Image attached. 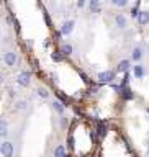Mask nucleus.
<instances>
[{"mask_svg": "<svg viewBox=\"0 0 149 157\" xmlns=\"http://www.w3.org/2000/svg\"><path fill=\"white\" fill-rule=\"evenodd\" d=\"M97 128L85 120H76L67 132L69 157H90L97 147Z\"/></svg>", "mask_w": 149, "mask_h": 157, "instance_id": "nucleus-1", "label": "nucleus"}, {"mask_svg": "<svg viewBox=\"0 0 149 157\" xmlns=\"http://www.w3.org/2000/svg\"><path fill=\"white\" fill-rule=\"evenodd\" d=\"M74 26H76V21H74V20H66V21H62V25H61V34H62V36H69V34L72 33Z\"/></svg>", "mask_w": 149, "mask_h": 157, "instance_id": "nucleus-2", "label": "nucleus"}, {"mask_svg": "<svg viewBox=\"0 0 149 157\" xmlns=\"http://www.w3.org/2000/svg\"><path fill=\"white\" fill-rule=\"evenodd\" d=\"M3 61H5V64H7L8 67H13L15 64H17V61H18L17 52H13V51H7V52L3 54Z\"/></svg>", "mask_w": 149, "mask_h": 157, "instance_id": "nucleus-3", "label": "nucleus"}, {"mask_svg": "<svg viewBox=\"0 0 149 157\" xmlns=\"http://www.w3.org/2000/svg\"><path fill=\"white\" fill-rule=\"evenodd\" d=\"M115 25L120 29H126L128 28V18L123 13H116L115 15Z\"/></svg>", "mask_w": 149, "mask_h": 157, "instance_id": "nucleus-4", "label": "nucleus"}, {"mask_svg": "<svg viewBox=\"0 0 149 157\" xmlns=\"http://www.w3.org/2000/svg\"><path fill=\"white\" fill-rule=\"evenodd\" d=\"M98 78H100V82H103V83H110V82H113V78H115V72L113 71H105V72H100L98 74Z\"/></svg>", "mask_w": 149, "mask_h": 157, "instance_id": "nucleus-5", "label": "nucleus"}, {"mask_svg": "<svg viewBox=\"0 0 149 157\" xmlns=\"http://www.w3.org/2000/svg\"><path fill=\"white\" fill-rule=\"evenodd\" d=\"M143 56H144V52H143V48L141 46L133 48V51H131V59H133V61H141Z\"/></svg>", "mask_w": 149, "mask_h": 157, "instance_id": "nucleus-6", "label": "nucleus"}, {"mask_svg": "<svg viewBox=\"0 0 149 157\" xmlns=\"http://www.w3.org/2000/svg\"><path fill=\"white\" fill-rule=\"evenodd\" d=\"M2 155L3 157H12L13 155V146L10 142H3L2 144Z\"/></svg>", "mask_w": 149, "mask_h": 157, "instance_id": "nucleus-7", "label": "nucleus"}, {"mask_svg": "<svg viewBox=\"0 0 149 157\" xmlns=\"http://www.w3.org/2000/svg\"><path fill=\"white\" fill-rule=\"evenodd\" d=\"M138 21H139L141 26H146V25H149V12H147V10H141L139 17H138Z\"/></svg>", "mask_w": 149, "mask_h": 157, "instance_id": "nucleus-8", "label": "nucleus"}, {"mask_svg": "<svg viewBox=\"0 0 149 157\" xmlns=\"http://www.w3.org/2000/svg\"><path fill=\"white\" fill-rule=\"evenodd\" d=\"M17 82L20 83V85H23V87H28V85H29V72L20 74L18 78H17Z\"/></svg>", "mask_w": 149, "mask_h": 157, "instance_id": "nucleus-9", "label": "nucleus"}, {"mask_svg": "<svg viewBox=\"0 0 149 157\" xmlns=\"http://www.w3.org/2000/svg\"><path fill=\"white\" fill-rule=\"evenodd\" d=\"M131 67V62L128 59H123V61L118 62V72H128Z\"/></svg>", "mask_w": 149, "mask_h": 157, "instance_id": "nucleus-10", "label": "nucleus"}, {"mask_svg": "<svg viewBox=\"0 0 149 157\" xmlns=\"http://www.w3.org/2000/svg\"><path fill=\"white\" fill-rule=\"evenodd\" d=\"M59 52H61L64 57L71 56V54L74 52V48H72V44H67V43H66V44H62V46H61V51H59Z\"/></svg>", "mask_w": 149, "mask_h": 157, "instance_id": "nucleus-11", "label": "nucleus"}, {"mask_svg": "<svg viewBox=\"0 0 149 157\" xmlns=\"http://www.w3.org/2000/svg\"><path fill=\"white\" fill-rule=\"evenodd\" d=\"M133 74H135L136 78H143V77H144V74H146V71H144V67H143L141 64H138V66L133 67Z\"/></svg>", "mask_w": 149, "mask_h": 157, "instance_id": "nucleus-12", "label": "nucleus"}, {"mask_svg": "<svg viewBox=\"0 0 149 157\" xmlns=\"http://www.w3.org/2000/svg\"><path fill=\"white\" fill-rule=\"evenodd\" d=\"M113 7H118V8H125L128 5V0H110Z\"/></svg>", "mask_w": 149, "mask_h": 157, "instance_id": "nucleus-13", "label": "nucleus"}, {"mask_svg": "<svg viewBox=\"0 0 149 157\" xmlns=\"http://www.w3.org/2000/svg\"><path fill=\"white\" fill-rule=\"evenodd\" d=\"M139 13H141V10H139V2H138L135 7L130 10V15H131L133 18H138V17H139Z\"/></svg>", "mask_w": 149, "mask_h": 157, "instance_id": "nucleus-14", "label": "nucleus"}, {"mask_svg": "<svg viewBox=\"0 0 149 157\" xmlns=\"http://www.w3.org/2000/svg\"><path fill=\"white\" fill-rule=\"evenodd\" d=\"M53 106H54V110H56L57 113H64V106H62V103H61V101H54V103H53Z\"/></svg>", "mask_w": 149, "mask_h": 157, "instance_id": "nucleus-15", "label": "nucleus"}, {"mask_svg": "<svg viewBox=\"0 0 149 157\" xmlns=\"http://www.w3.org/2000/svg\"><path fill=\"white\" fill-rule=\"evenodd\" d=\"M38 95H39V97H43V98H46L49 93H48L46 88H38Z\"/></svg>", "mask_w": 149, "mask_h": 157, "instance_id": "nucleus-16", "label": "nucleus"}, {"mask_svg": "<svg viewBox=\"0 0 149 157\" xmlns=\"http://www.w3.org/2000/svg\"><path fill=\"white\" fill-rule=\"evenodd\" d=\"M25 106H26V103H25V101H18L17 103V110H25Z\"/></svg>", "mask_w": 149, "mask_h": 157, "instance_id": "nucleus-17", "label": "nucleus"}, {"mask_svg": "<svg viewBox=\"0 0 149 157\" xmlns=\"http://www.w3.org/2000/svg\"><path fill=\"white\" fill-rule=\"evenodd\" d=\"M2 134L7 136V121H2Z\"/></svg>", "mask_w": 149, "mask_h": 157, "instance_id": "nucleus-18", "label": "nucleus"}, {"mask_svg": "<svg viewBox=\"0 0 149 157\" xmlns=\"http://www.w3.org/2000/svg\"><path fill=\"white\" fill-rule=\"evenodd\" d=\"M85 3H87V0H77V7L79 8H84V7H85Z\"/></svg>", "mask_w": 149, "mask_h": 157, "instance_id": "nucleus-19", "label": "nucleus"}, {"mask_svg": "<svg viewBox=\"0 0 149 157\" xmlns=\"http://www.w3.org/2000/svg\"><path fill=\"white\" fill-rule=\"evenodd\" d=\"M147 154H149V144H147Z\"/></svg>", "mask_w": 149, "mask_h": 157, "instance_id": "nucleus-20", "label": "nucleus"}]
</instances>
